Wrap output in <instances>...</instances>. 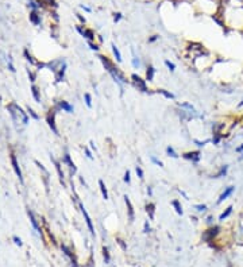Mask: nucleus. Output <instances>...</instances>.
I'll use <instances>...</instances> for the list:
<instances>
[{
  "instance_id": "obj_1",
  "label": "nucleus",
  "mask_w": 243,
  "mask_h": 267,
  "mask_svg": "<svg viewBox=\"0 0 243 267\" xmlns=\"http://www.w3.org/2000/svg\"><path fill=\"white\" fill-rule=\"evenodd\" d=\"M99 58H100L101 62H103L104 68H105V70H107V72L109 73V74L112 76V78L115 80L117 84H119V85L127 84V81H128V80H126V77L123 76V73H122V72L119 70V69L113 66V63L111 62V61H109V58H107V57H104V55H100Z\"/></svg>"
},
{
  "instance_id": "obj_2",
  "label": "nucleus",
  "mask_w": 243,
  "mask_h": 267,
  "mask_svg": "<svg viewBox=\"0 0 243 267\" xmlns=\"http://www.w3.org/2000/svg\"><path fill=\"white\" fill-rule=\"evenodd\" d=\"M131 78L134 81V85L138 88V91H142V92H147V85H146V81L142 80L138 74H132Z\"/></svg>"
},
{
  "instance_id": "obj_3",
  "label": "nucleus",
  "mask_w": 243,
  "mask_h": 267,
  "mask_svg": "<svg viewBox=\"0 0 243 267\" xmlns=\"http://www.w3.org/2000/svg\"><path fill=\"white\" fill-rule=\"evenodd\" d=\"M80 208H81V212H83V214H84L85 221H87V225H88V228H89V232H91L92 236H95V228H93V225H92V220H91V217H89L87 209L84 208V205L81 204V202H80Z\"/></svg>"
},
{
  "instance_id": "obj_4",
  "label": "nucleus",
  "mask_w": 243,
  "mask_h": 267,
  "mask_svg": "<svg viewBox=\"0 0 243 267\" xmlns=\"http://www.w3.org/2000/svg\"><path fill=\"white\" fill-rule=\"evenodd\" d=\"M77 30H79V32L81 35L84 36V38H87L89 42H91V40H93L95 39V34H93V31L92 30H89V28H81V27H77Z\"/></svg>"
},
{
  "instance_id": "obj_5",
  "label": "nucleus",
  "mask_w": 243,
  "mask_h": 267,
  "mask_svg": "<svg viewBox=\"0 0 243 267\" xmlns=\"http://www.w3.org/2000/svg\"><path fill=\"white\" fill-rule=\"evenodd\" d=\"M234 190H235V188L234 186H228V188H226V190L223 192L222 194H220V197H219V200H217V204H220V202H223L224 200H227L231 194L234 193Z\"/></svg>"
},
{
  "instance_id": "obj_6",
  "label": "nucleus",
  "mask_w": 243,
  "mask_h": 267,
  "mask_svg": "<svg viewBox=\"0 0 243 267\" xmlns=\"http://www.w3.org/2000/svg\"><path fill=\"white\" fill-rule=\"evenodd\" d=\"M185 159H189V161H193V162H198L200 161V151H190V152H185L184 155Z\"/></svg>"
},
{
  "instance_id": "obj_7",
  "label": "nucleus",
  "mask_w": 243,
  "mask_h": 267,
  "mask_svg": "<svg viewBox=\"0 0 243 267\" xmlns=\"http://www.w3.org/2000/svg\"><path fill=\"white\" fill-rule=\"evenodd\" d=\"M124 202H126V205H127V209H128V220L130 221H134V208H132V204H131V201H130V198L127 196H124Z\"/></svg>"
},
{
  "instance_id": "obj_8",
  "label": "nucleus",
  "mask_w": 243,
  "mask_h": 267,
  "mask_svg": "<svg viewBox=\"0 0 243 267\" xmlns=\"http://www.w3.org/2000/svg\"><path fill=\"white\" fill-rule=\"evenodd\" d=\"M217 231H219V228L217 227H215V228H212V229H208V231H205V233H204V239L205 240H211L215 235H217Z\"/></svg>"
},
{
  "instance_id": "obj_9",
  "label": "nucleus",
  "mask_w": 243,
  "mask_h": 267,
  "mask_svg": "<svg viewBox=\"0 0 243 267\" xmlns=\"http://www.w3.org/2000/svg\"><path fill=\"white\" fill-rule=\"evenodd\" d=\"M154 73H155V69H154L151 65L147 68V72H146V80L149 81H153L154 80Z\"/></svg>"
},
{
  "instance_id": "obj_10",
  "label": "nucleus",
  "mask_w": 243,
  "mask_h": 267,
  "mask_svg": "<svg viewBox=\"0 0 243 267\" xmlns=\"http://www.w3.org/2000/svg\"><path fill=\"white\" fill-rule=\"evenodd\" d=\"M99 186H100V190H101V194H103V198L104 200H108V192H107V188H105L104 182L103 181H99Z\"/></svg>"
},
{
  "instance_id": "obj_11",
  "label": "nucleus",
  "mask_w": 243,
  "mask_h": 267,
  "mask_svg": "<svg viewBox=\"0 0 243 267\" xmlns=\"http://www.w3.org/2000/svg\"><path fill=\"white\" fill-rule=\"evenodd\" d=\"M154 208H155V205L153 204V202H149L147 205H146V210H147V213H149V217L151 218H154Z\"/></svg>"
},
{
  "instance_id": "obj_12",
  "label": "nucleus",
  "mask_w": 243,
  "mask_h": 267,
  "mask_svg": "<svg viewBox=\"0 0 243 267\" xmlns=\"http://www.w3.org/2000/svg\"><path fill=\"white\" fill-rule=\"evenodd\" d=\"M112 53H113V55H115V58H116L117 62H122V54H120L119 49H117L113 43H112Z\"/></svg>"
},
{
  "instance_id": "obj_13",
  "label": "nucleus",
  "mask_w": 243,
  "mask_h": 267,
  "mask_svg": "<svg viewBox=\"0 0 243 267\" xmlns=\"http://www.w3.org/2000/svg\"><path fill=\"white\" fill-rule=\"evenodd\" d=\"M178 107H181V108H186L189 112L196 113V109H194V107H193L192 104H189V103H178Z\"/></svg>"
},
{
  "instance_id": "obj_14",
  "label": "nucleus",
  "mask_w": 243,
  "mask_h": 267,
  "mask_svg": "<svg viewBox=\"0 0 243 267\" xmlns=\"http://www.w3.org/2000/svg\"><path fill=\"white\" fill-rule=\"evenodd\" d=\"M172 205L174 206V209H176V212L178 214H182V206L180 204V201H177V200H173L172 201Z\"/></svg>"
},
{
  "instance_id": "obj_15",
  "label": "nucleus",
  "mask_w": 243,
  "mask_h": 267,
  "mask_svg": "<svg viewBox=\"0 0 243 267\" xmlns=\"http://www.w3.org/2000/svg\"><path fill=\"white\" fill-rule=\"evenodd\" d=\"M60 105H61V108H64L66 112H69V113H70V112H73V107H72L70 104H68L66 101H61V103H60Z\"/></svg>"
},
{
  "instance_id": "obj_16",
  "label": "nucleus",
  "mask_w": 243,
  "mask_h": 267,
  "mask_svg": "<svg viewBox=\"0 0 243 267\" xmlns=\"http://www.w3.org/2000/svg\"><path fill=\"white\" fill-rule=\"evenodd\" d=\"M231 212H232V206H228V208H227L224 212H223L222 214H220V217H219V220H224L226 217H228L230 214H231Z\"/></svg>"
},
{
  "instance_id": "obj_17",
  "label": "nucleus",
  "mask_w": 243,
  "mask_h": 267,
  "mask_svg": "<svg viewBox=\"0 0 243 267\" xmlns=\"http://www.w3.org/2000/svg\"><path fill=\"white\" fill-rule=\"evenodd\" d=\"M158 93H161V95H164L166 99H174V95L173 93H170V92H168V91H165V89H158L157 91Z\"/></svg>"
},
{
  "instance_id": "obj_18",
  "label": "nucleus",
  "mask_w": 243,
  "mask_h": 267,
  "mask_svg": "<svg viewBox=\"0 0 243 267\" xmlns=\"http://www.w3.org/2000/svg\"><path fill=\"white\" fill-rule=\"evenodd\" d=\"M166 152H168V155L172 157V158H178V154L174 151V148L172 147V146H168V148H166Z\"/></svg>"
},
{
  "instance_id": "obj_19",
  "label": "nucleus",
  "mask_w": 243,
  "mask_h": 267,
  "mask_svg": "<svg viewBox=\"0 0 243 267\" xmlns=\"http://www.w3.org/2000/svg\"><path fill=\"white\" fill-rule=\"evenodd\" d=\"M84 99H85V104H87V107L88 108H92V96L89 95V93H85Z\"/></svg>"
},
{
  "instance_id": "obj_20",
  "label": "nucleus",
  "mask_w": 243,
  "mask_h": 267,
  "mask_svg": "<svg viewBox=\"0 0 243 267\" xmlns=\"http://www.w3.org/2000/svg\"><path fill=\"white\" fill-rule=\"evenodd\" d=\"M165 65L169 68V70H170V72H174V70H176V65H174L173 62H170L169 59H166V61H165Z\"/></svg>"
},
{
  "instance_id": "obj_21",
  "label": "nucleus",
  "mask_w": 243,
  "mask_h": 267,
  "mask_svg": "<svg viewBox=\"0 0 243 267\" xmlns=\"http://www.w3.org/2000/svg\"><path fill=\"white\" fill-rule=\"evenodd\" d=\"M65 161L68 162L69 163V167H72L73 169V171H76V167H74V163H73V162L70 161V157H69V154H66V155H65Z\"/></svg>"
},
{
  "instance_id": "obj_22",
  "label": "nucleus",
  "mask_w": 243,
  "mask_h": 267,
  "mask_svg": "<svg viewBox=\"0 0 243 267\" xmlns=\"http://www.w3.org/2000/svg\"><path fill=\"white\" fill-rule=\"evenodd\" d=\"M132 66L135 68V69H138V68L141 66V61H139L138 57H134V58H132Z\"/></svg>"
},
{
  "instance_id": "obj_23",
  "label": "nucleus",
  "mask_w": 243,
  "mask_h": 267,
  "mask_svg": "<svg viewBox=\"0 0 243 267\" xmlns=\"http://www.w3.org/2000/svg\"><path fill=\"white\" fill-rule=\"evenodd\" d=\"M135 171H136V176L139 177L141 180H143V170H142V167H141V166H136Z\"/></svg>"
},
{
  "instance_id": "obj_24",
  "label": "nucleus",
  "mask_w": 243,
  "mask_h": 267,
  "mask_svg": "<svg viewBox=\"0 0 243 267\" xmlns=\"http://www.w3.org/2000/svg\"><path fill=\"white\" fill-rule=\"evenodd\" d=\"M151 162H153V163H155L157 166H160V167H164V163H162L160 159H157V158L154 157V155H151Z\"/></svg>"
},
{
  "instance_id": "obj_25",
  "label": "nucleus",
  "mask_w": 243,
  "mask_h": 267,
  "mask_svg": "<svg viewBox=\"0 0 243 267\" xmlns=\"http://www.w3.org/2000/svg\"><path fill=\"white\" fill-rule=\"evenodd\" d=\"M194 208H196L198 212H204V210H207V205H204V204H198V205H194Z\"/></svg>"
},
{
  "instance_id": "obj_26",
  "label": "nucleus",
  "mask_w": 243,
  "mask_h": 267,
  "mask_svg": "<svg viewBox=\"0 0 243 267\" xmlns=\"http://www.w3.org/2000/svg\"><path fill=\"white\" fill-rule=\"evenodd\" d=\"M123 180H124L126 184H130V181H131V178H130V171H128V170L124 173V178H123Z\"/></svg>"
},
{
  "instance_id": "obj_27",
  "label": "nucleus",
  "mask_w": 243,
  "mask_h": 267,
  "mask_svg": "<svg viewBox=\"0 0 243 267\" xmlns=\"http://www.w3.org/2000/svg\"><path fill=\"white\" fill-rule=\"evenodd\" d=\"M227 169H228V166H224V167H223V169L220 170V173H219V174H217V176L215 177V178H219V177H222L223 174H224V176H226V173H227Z\"/></svg>"
},
{
  "instance_id": "obj_28",
  "label": "nucleus",
  "mask_w": 243,
  "mask_h": 267,
  "mask_svg": "<svg viewBox=\"0 0 243 267\" xmlns=\"http://www.w3.org/2000/svg\"><path fill=\"white\" fill-rule=\"evenodd\" d=\"M103 252H104V259H105V262H109V254H108V250L107 248H104L103 250Z\"/></svg>"
},
{
  "instance_id": "obj_29",
  "label": "nucleus",
  "mask_w": 243,
  "mask_h": 267,
  "mask_svg": "<svg viewBox=\"0 0 243 267\" xmlns=\"http://www.w3.org/2000/svg\"><path fill=\"white\" fill-rule=\"evenodd\" d=\"M88 44H89V47H91L92 50H95V51H97V50H99V46H97V44L92 43V42H88Z\"/></svg>"
},
{
  "instance_id": "obj_30",
  "label": "nucleus",
  "mask_w": 243,
  "mask_h": 267,
  "mask_svg": "<svg viewBox=\"0 0 243 267\" xmlns=\"http://www.w3.org/2000/svg\"><path fill=\"white\" fill-rule=\"evenodd\" d=\"M85 155H87L89 159H93V155H92V152H91V150L89 148H85Z\"/></svg>"
},
{
  "instance_id": "obj_31",
  "label": "nucleus",
  "mask_w": 243,
  "mask_h": 267,
  "mask_svg": "<svg viewBox=\"0 0 243 267\" xmlns=\"http://www.w3.org/2000/svg\"><path fill=\"white\" fill-rule=\"evenodd\" d=\"M120 19H122V14H120V12H117V14H115V18H113V20H115V22H119Z\"/></svg>"
},
{
  "instance_id": "obj_32",
  "label": "nucleus",
  "mask_w": 243,
  "mask_h": 267,
  "mask_svg": "<svg viewBox=\"0 0 243 267\" xmlns=\"http://www.w3.org/2000/svg\"><path fill=\"white\" fill-rule=\"evenodd\" d=\"M207 142H208V140H205V142H198V140H194V143H196L197 146H200V147H201V146H204V144L207 143Z\"/></svg>"
},
{
  "instance_id": "obj_33",
  "label": "nucleus",
  "mask_w": 243,
  "mask_h": 267,
  "mask_svg": "<svg viewBox=\"0 0 243 267\" xmlns=\"http://www.w3.org/2000/svg\"><path fill=\"white\" fill-rule=\"evenodd\" d=\"M150 231V227H149V221L145 222V232H149Z\"/></svg>"
},
{
  "instance_id": "obj_34",
  "label": "nucleus",
  "mask_w": 243,
  "mask_h": 267,
  "mask_svg": "<svg viewBox=\"0 0 243 267\" xmlns=\"http://www.w3.org/2000/svg\"><path fill=\"white\" fill-rule=\"evenodd\" d=\"M157 39H158V35H153L151 38L149 39V42H154V40H157Z\"/></svg>"
},
{
  "instance_id": "obj_35",
  "label": "nucleus",
  "mask_w": 243,
  "mask_h": 267,
  "mask_svg": "<svg viewBox=\"0 0 243 267\" xmlns=\"http://www.w3.org/2000/svg\"><path fill=\"white\" fill-rule=\"evenodd\" d=\"M147 194H149V196H151V194H153V189H151V186H149V188H147Z\"/></svg>"
},
{
  "instance_id": "obj_36",
  "label": "nucleus",
  "mask_w": 243,
  "mask_h": 267,
  "mask_svg": "<svg viewBox=\"0 0 243 267\" xmlns=\"http://www.w3.org/2000/svg\"><path fill=\"white\" fill-rule=\"evenodd\" d=\"M15 241H16V244H19V246H22V241H20V239H18V237H15Z\"/></svg>"
},
{
  "instance_id": "obj_37",
  "label": "nucleus",
  "mask_w": 243,
  "mask_h": 267,
  "mask_svg": "<svg viewBox=\"0 0 243 267\" xmlns=\"http://www.w3.org/2000/svg\"><path fill=\"white\" fill-rule=\"evenodd\" d=\"M79 19H80L83 23H85V18H83V16H81V15H79Z\"/></svg>"
},
{
  "instance_id": "obj_38",
  "label": "nucleus",
  "mask_w": 243,
  "mask_h": 267,
  "mask_svg": "<svg viewBox=\"0 0 243 267\" xmlns=\"http://www.w3.org/2000/svg\"><path fill=\"white\" fill-rule=\"evenodd\" d=\"M81 8H84L85 11H91V8H88V7H85V6H81Z\"/></svg>"
},
{
  "instance_id": "obj_39",
  "label": "nucleus",
  "mask_w": 243,
  "mask_h": 267,
  "mask_svg": "<svg viewBox=\"0 0 243 267\" xmlns=\"http://www.w3.org/2000/svg\"><path fill=\"white\" fill-rule=\"evenodd\" d=\"M236 151H243V144L241 146V147H238V148H236Z\"/></svg>"
},
{
  "instance_id": "obj_40",
  "label": "nucleus",
  "mask_w": 243,
  "mask_h": 267,
  "mask_svg": "<svg viewBox=\"0 0 243 267\" xmlns=\"http://www.w3.org/2000/svg\"><path fill=\"white\" fill-rule=\"evenodd\" d=\"M91 148H92V150H96V147H95V144H93V142H91Z\"/></svg>"
},
{
  "instance_id": "obj_41",
  "label": "nucleus",
  "mask_w": 243,
  "mask_h": 267,
  "mask_svg": "<svg viewBox=\"0 0 243 267\" xmlns=\"http://www.w3.org/2000/svg\"><path fill=\"white\" fill-rule=\"evenodd\" d=\"M242 105H243V100L241 101V104H239V107H242Z\"/></svg>"
},
{
  "instance_id": "obj_42",
  "label": "nucleus",
  "mask_w": 243,
  "mask_h": 267,
  "mask_svg": "<svg viewBox=\"0 0 243 267\" xmlns=\"http://www.w3.org/2000/svg\"><path fill=\"white\" fill-rule=\"evenodd\" d=\"M242 158H243V155H242Z\"/></svg>"
}]
</instances>
